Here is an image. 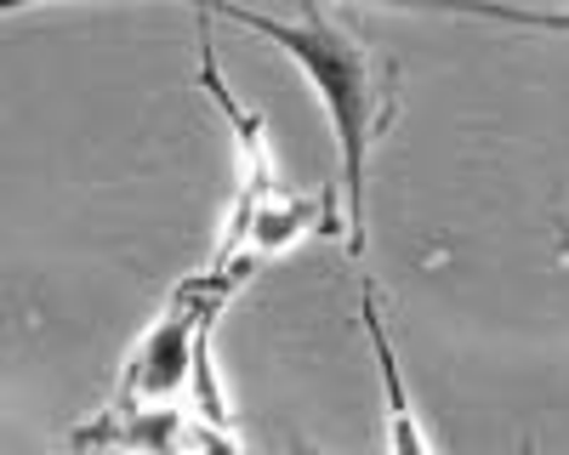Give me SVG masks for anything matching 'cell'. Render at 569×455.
<instances>
[{
  "label": "cell",
  "instance_id": "cell-2",
  "mask_svg": "<svg viewBox=\"0 0 569 455\" xmlns=\"http://www.w3.org/2000/svg\"><path fill=\"white\" fill-rule=\"evenodd\" d=\"M200 85H206V98L217 103V114L228 120L233 149H240V194H233L228 234H222V245H217V256H211V267H228L233 256H240V228H246L251 205H257L262 194H279V171H273V149H268V125H262V114H251L240 98H233L228 80H222V69H217V40H211V18H206V7H200Z\"/></svg>",
  "mask_w": 569,
  "mask_h": 455
},
{
  "label": "cell",
  "instance_id": "cell-6",
  "mask_svg": "<svg viewBox=\"0 0 569 455\" xmlns=\"http://www.w3.org/2000/svg\"><path fill=\"white\" fill-rule=\"evenodd\" d=\"M365 7H388V12H450V18H490L507 29H569L563 12H525V7H501V0H365Z\"/></svg>",
  "mask_w": 569,
  "mask_h": 455
},
{
  "label": "cell",
  "instance_id": "cell-7",
  "mask_svg": "<svg viewBox=\"0 0 569 455\" xmlns=\"http://www.w3.org/2000/svg\"><path fill=\"white\" fill-rule=\"evenodd\" d=\"M0 7H7V12H23V7H40V0H0Z\"/></svg>",
  "mask_w": 569,
  "mask_h": 455
},
{
  "label": "cell",
  "instance_id": "cell-1",
  "mask_svg": "<svg viewBox=\"0 0 569 455\" xmlns=\"http://www.w3.org/2000/svg\"><path fill=\"white\" fill-rule=\"evenodd\" d=\"M222 18L257 29L262 40H273L291 63H302V74L313 80V98L337 131V149H342V194H348V251H365V165H370V143L376 131L388 125L393 114V69L370 63V52L325 18L319 0H308L302 18H273V12H251V7H233L222 0L217 7Z\"/></svg>",
  "mask_w": 569,
  "mask_h": 455
},
{
  "label": "cell",
  "instance_id": "cell-3",
  "mask_svg": "<svg viewBox=\"0 0 569 455\" xmlns=\"http://www.w3.org/2000/svg\"><path fill=\"white\" fill-rule=\"evenodd\" d=\"M302 234H342V216H337V194H319V200H291V194H262L240 228V256L268 262L284 245H297Z\"/></svg>",
  "mask_w": 569,
  "mask_h": 455
},
{
  "label": "cell",
  "instance_id": "cell-4",
  "mask_svg": "<svg viewBox=\"0 0 569 455\" xmlns=\"http://www.w3.org/2000/svg\"><path fill=\"white\" fill-rule=\"evenodd\" d=\"M359 318H365V331H370L376 364H382V387H388V444H393V449H427L433 438L416 427V404H410V393H405L399 353H393V336H388V325H382V313H376V291H370V285L359 291Z\"/></svg>",
  "mask_w": 569,
  "mask_h": 455
},
{
  "label": "cell",
  "instance_id": "cell-8",
  "mask_svg": "<svg viewBox=\"0 0 569 455\" xmlns=\"http://www.w3.org/2000/svg\"><path fill=\"white\" fill-rule=\"evenodd\" d=\"M558 251H563V256H569V234H563V245H558Z\"/></svg>",
  "mask_w": 569,
  "mask_h": 455
},
{
  "label": "cell",
  "instance_id": "cell-5",
  "mask_svg": "<svg viewBox=\"0 0 569 455\" xmlns=\"http://www.w3.org/2000/svg\"><path fill=\"white\" fill-rule=\"evenodd\" d=\"M182 427L177 410H154V404H114L98 427H80L74 444H137V449H160L171 444Z\"/></svg>",
  "mask_w": 569,
  "mask_h": 455
}]
</instances>
